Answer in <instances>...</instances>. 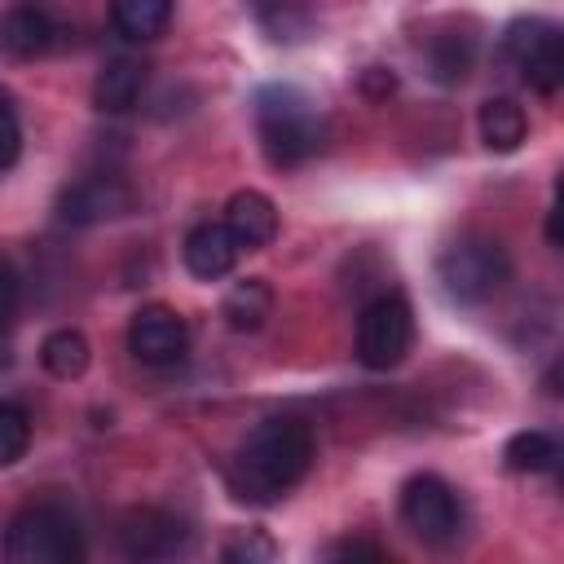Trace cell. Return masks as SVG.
Listing matches in <instances>:
<instances>
[{
  "mask_svg": "<svg viewBox=\"0 0 564 564\" xmlns=\"http://www.w3.org/2000/svg\"><path fill=\"white\" fill-rule=\"evenodd\" d=\"M313 467V432L300 419H264L256 423L242 445L234 449L229 463V489L242 502H278L282 494H291Z\"/></svg>",
  "mask_w": 564,
  "mask_h": 564,
  "instance_id": "obj_1",
  "label": "cell"
},
{
  "mask_svg": "<svg viewBox=\"0 0 564 564\" xmlns=\"http://www.w3.org/2000/svg\"><path fill=\"white\" fill-rule=\"evenodd\" d=\"M256 137L273 167H300L326 145V115L295 84H264L256 93Z\"/></svg>",
  "mask_w": 564,
  "mask_h": 564,
  "instance_id": "obj_2",
  "label": "cell"
},
{
  "mask_svg": "<svg viewBox=\"0 0 564 564\" xmlns=\"http://www.w3.org/2000/svg\"><path fill=\"white\" fill-rule=\"evenodd\" d=\"M4 560L9 564H79L84 533L79 520L62 502H31L4 529Z\"/></svg>",
  "mask_w": 564,
  "mask_h": 564,
  "instance_id": "obj_3",
  "label": "cell"
},
{
  "mask_svg": "<svg viewBox=\"0 0 564 564\" xmlns=\"http://www.w3.org/2000/svg\"><path fill=\"white\" fill-rule=\"evenodd\" d=\"M436 278H441L449 300L485 304L511 282V256L489 234H463L436 256Z\"/></svg>",
  "mask_w": 564,
  "mask_h": 564,
  "instance_id": "obj_4",
  "label": "cell"
},
{
  "mask_svg": "<svg viewBox=\"0 0 564 564\" xmlns=\"http://www.w3.org/2000/svg\"><path fill=\"white\" fill-rule=\"evenodd\" d=\"M414 344V308L401 291H379L357 317V361L366 370H392Z\"/></svg>",
  "mask_w": 564,
  "mask_h": 564,
  "instance_id": "obj_5",
  "label": "cell"
},
{
  "mask_svg": "<svg viewBox=\"0 0 564 564\" xmlns=\"http://www.w3.org/2000/svg\"><path fill=\"white\" fill-rule=\"evenodd\" d=\"M502 53H507V62L520 70V79L533 93H542V97L560 93V84H564V40H560L555 22H546V18H516L502 31Z\"/></svg>",
  "mask_w": 564,
  "mask_h": 564,
  "instance_id": "obj_6",
  "label": "cell"
},
{
  "mask_svg": "<svg viewBox=\"0 0 564 564\" xmlns=\"http://www.w3.org/2000/svg\"><path fill=\"white\" fill-rule=\"evenodd\" d=\"M401 520L405 529L427 542V546H449L458 533H463V498L454 485H445L441 476L423 471V476H410L401 485Z\"/></svg>",
  "mask_w": 564,
  "mask_h": 564,
  "instance_id": "obj_7",
  "label": "cell"
},
{
  "mask_svg": "<svg viewBox=\"0 0 564 564\" xmlns=\"http://www.w3.org/2000/svg\"><path fill=\"white\" fill-rule=\"evenodd\" d=\"M128 352L141 366H176L189 352V326L167 304H145L128 322Z\"/></svg>",
  "mask_w": 564,
  "mask_h": 564,
  "instance_id": "obj_8",
  "label": "cell"
},
{
  "mask_svg": "<svg viewBox=\"0 0 564 564\" xmlns=\"http://www.w3.org/2000/svg\"><path fill=\"white\" fill-rule=\"evenodd\" d=\"M128 207H132V189H128L119 176L97 172V176H84V181H75V185L62 189V198H57V220L84 229V225L115 220V216H123Z\"/></svg>",
  "mask_w": 564,
  "mask_h": 564,
  "instance_id": "obj_9",
  "label": "cell"
},
{
  "mask_svg": "<svg viewBox=\"0 0 564 564\" xmlns=\"http://www.w3.org/2000/svg\"><path fill=\"white\" fill-rule=\"evenodd\" d=\"M185 542H189V529L176 516L154 511V507L128 511V520L119 524V546L132 560H167V555L185 551Z\"/></svg>",
  "mask_w": 564,
  "mask_h": 564,
  "instance_id": "obj_10",
  "label": "cell"
},
{
  "mask_svg": "<svg viewBox=\"0 0 564 564\" xmlns=\"http://www.w3.org/2000/svg\"><path fill=\"white\" fill-rule=\"evenodd\" d=\"M62 40H66L62 22L40 4H18L0 18V48L9 57H22V62L48 57L53 48H62Z\"/></svg>",
  "mask_w": 564,
  "mask_h": 564,
  "instance_id": "obj_11",
  "label": "cell"
},
{
  "mask_svg": "<svg viewBox=\"0 0 564 564\" xmlns=\"http://www.w3.org/2000/svg\"><path fill=\"white\" fill-rule=\"evenodd\" d=\"M238 256H242V247L234 242V234L225 229V220H203V225H194V229L185 234V242H181V260H185V269H189L198 282L225 278V273L238 264Z\"/></svg>",
  "mask_w": 564,
  "mask_h": 564,
  "instance_id": "obj_12",
  "label": "cell"
},
{
  "mask_svg": "<svg viewBox=\"0 0 564 564\" xmlns=\"http://www.w3.org/2000/svg\"><path fill=\"white\" fill-rule=\"evenodd\" d=\"M225 229L234 234V242L242 251L269 247L273 234H278V207H273V198L260 194V189H238L229 198V207H225Z\"/></svg>",
  "mask_w": 564,
  "mask_h": 564,
  "instance_id": "obj_13",
  "label": "cell"
},
{
  "mask_svg": "<svg viewBox=\"0 0 564 564\" xmlns=\"http://www.w3.org/2000/svg\"><path fill=\"white\" fill-rule=\"evenodd\" d=\"M141 88H145V62L123 53V57H110V62L101 66V75H97V84H93V101H97V110H106V115H123V110L137 106Z\"/></svg>",
  "mask_w": 564,
  "mask_h": 564,
  "instance_id": "obj_14",
  "label": "cell"
},
{
  "mask_svg": "<svg viewBox=\"0 0 564 564\" xmlns=\"http://www.w3.org/2000/svg\"><path fill=\"white\" fill-rule=\"evenodd\" d=\"M476 128H480V141L494 154H511L529 137V119H524V106L516 97H489V101H480Z\"/></svg>",
  "mask_w": 564,
  "mask_h": 564,
  "instance_id": "obj_15",
  "label": "cell"
},
{
  "mask_svg": "<svg viewBox=\"0 0 564 564\" xmlns=\"http://www.w3.org/2000/svg\"><path fill=\"white\" fill-rule=\"evenodd\" d=\"M172 9H176V0H110V22L123 40L145 44L167 31Z\"/></svg>",
  "mask_w": 564,
  "mask_h": 564,
  "instance_id": "obj_16",
  "label": "cell"
},
{
  "mask_svg": "<svg viewBox=\"0 0 564 564\" xmlns=\"http://www.w3.org/2000/svg\"><path fill=\"white\" fill-rule=\"evenodd\" d=\"M555 463H560V441H555L551 432H538V427L516 432V436L507 441V449H502V467L516 471V476L555 471Z\"/></svg>",
  "mask_w": 564,
  "mask_h": 564,
  "instance_id": "obj_17",
  "label": "cell"
},
{
  "mask_svg": "<svg viewBox=\"0 0 564 564\" xmlns=\"http://www.w3.org/2000/svg\"><path fill=\"white\" fill-rule=\"evenodd\" d=\"M220 313H225V322H229L234 330H260L264 317L273 313V291H269V282H260V278L234 282L229 295H225V304H220Z\"/></svg>",
  "mask_w": 564,
  "mask_h": 564,
  "instance_id": "obj_18",
  "label": "cell"
},
{
  "mask_svg": "<svg viewBox=\"0 0 564 564\" xmlns=\"http://www.w3.org/2000/svg\"><path fill=\"white\" fill-rule=\"evenodd\" d=\"M88 361H93V348H88V339H84L79 330H70V326L44 335V344H40V366H44L53 379H79V375L88 370Z\"/></svg>",
  "mask_w": 564,
  "mask_h": 564,
  "instance_id": "obj_19",
  "label": "cell"
},
{
  "mask_svg": "<svg viewBox=\"0 0 564 564\" xmlns=\"http://www.w3.org/2000/svg\"><path fill=\"white\" fill-rule=\"evenodd\" d=\"M471 62H476V40L463 35V31H445L427 44V66L441 84H463Z\"/></svg>",
  "mask_w": 564,
  "mask_h": 564,
  "instance_id": "obj_20",
  "label": "cell"
},
{
  "mask_svg": "<svg viewBox=\"0 0 564 564\" xmlns=\"http://www.w3.org/2000/svg\"><path fill=\"white\" fill-rule=\"evenodd\" d=\"M31 445V414L18 401H0V467H13Z\"/></svg>",
  "mask_w": 564,
  "mask_h": 564,
  "instance_id": "obj_21",
  "label": "cell"
},
{
  "mask_svg": "<svg viewBox=\"0 0 564 564\" xmlns=\"http://www.w3.org/2000/svg\"><path fill=\"white\" fill-rule=\"evenodd\" d=\"M22 154V123H18V110L9 106V97L0 101V172H9Z\"/></svg>",
  "mask_w": 564,
  "mask_h": 564,
  "instance_id": "obj_22",
  "label": "cell"
},
{
  "mask_svg": "<svg viewBox=\"0 0 564 564\" xmlns=\"http://www.w3.org/2000/svg\"><path fill=\"white\" fill-rule=\"evenodd\" d=\"M13 313H18V273H13V264L0 256V330L13 322Z\"/></svg>",
  "mask_w": 564,
  "mask_h": 564,
  "instance_id": "obj_23",
  "label": "cell"
},
{
  "mask_svg": "<svg viewBox=\"0 0 564 564\" xmlns=\"http://www.w3.org/2000/svg\"><path fill=\"white\" fill-rule=\"evenodd\" d=\"M326 555H330V560H388V551H383V546H375V542H361V538L335 542V546H326Z\"/></svg>",
  "mask_w": 564,
  "mask_h": 564,
  "instance_id": "obj_24",
  "label": "cell"
},
{
  "mask_svg": "<svg viewBox=\"0 0 564 564\" xmlns=\"http://www.w3.org/2000/svg\"><path fill=\"white\" fill-rule=\"evenodd\" d=\"M220 555H225V560H251V555H273V546H269L264 538H260V542H247V538H242V542H229Z\"/></svg>",
  "mask_w": 564,
  "mask_h": 564,
  "instance_id": "obj_25",
  "label": "cell"
},
{
  "mask_svg": "<svg viewBox=\"0 0 564 564\" xmlns=\"http://www.w3.org/2000/svg\"><path fill=\"white\" fill-rule=\"evenodd\" d=\"M0 101H4V93H0Z\"/></svg>",
  "mask_w": 564,
  "mask_h": 564,
  "instance_id": "obj_26",
  "label": "cell"
}]
</instances>
